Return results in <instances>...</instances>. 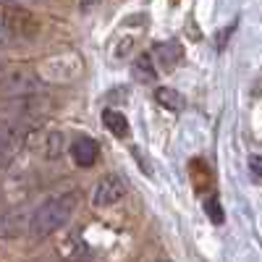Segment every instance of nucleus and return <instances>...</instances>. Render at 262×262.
I'll use <instances>...</instances> for the list:
<instances>
[{
  "label": "nucleus",
  "mask_w": 262,
  "mask_h": 262,
  "mask_svg": "<svg viewBox=\"0 0 262 262\" xmlns=\"http://www.w3.org/2000/svg\"><path fill=\"white\" fill-rule=\"evenodd\" d=\"M152 55H155V60L163 66L165 71H170L173 66H176V63L181 60L184 50H181L179 42H163V45H158V48H155V53H152Z\"/></svg>",
  "instance_id": "8"
},
{
  "label": "nucleus",
  "mask_w": 262,
  "mask_h": 262,
  "mask_svg": "<svg viewBox=\"0 0 262 262\" xmlns=\"http://www.w3.org/2000/svg\"><path fill=\"white\" fill-rule=\"evenodd\" d=\"M0 24L13 37L16 45L21 42H32L39 34V18L18 3H0Z\"/></svg>",
  "instance_id": "3"
},
{
  "label": "nucleus",
  "mask_w": 262,
  "mask_h": 262,
  "mask_svg": "<svg viewBox=\"0 0 262 262\" xmlns=\"http://www.w3.org/2000/svg\"><path fill=\"white\" fill-rule=\"evenodd\" d=\"M102 123H105V128L111 131L113 137H118V139H123V137L128 134V121H126V116H123L121 111H105V113H102Z\"/></svg>",
  "instance_id": "11"
},
{
  "label": "nucleus",
  "mask_w": 262,
  "mask_h": 262,
  "mask_svg": "<svg viewBox=\"0 0 262 262\" xmlns=\"http://www.w3.org/2000/svg\"><path fill=\"white\" fill-rule=\"evenodd\" d=\"M60 252L69 262H86V257H90V247H86L79 236H71L69 242L60 247Z\"/></svg>",
  "instance_id": "12"
},
{
  "label": "nucleus",
  "mask_w": 262,
  "mask_h": 262,
  "mask_svg": "<svg viewBox=\"0 0 262 262\" xmlns=\"http://www.w3.org/2000/svg\"><path fill=\"white\" fill-rule=\"evenodd\" d=\"M16 142H18V131L8 121H3L0 123V155H8V152L16 147Z\"/></svg>",
  "instance_id": "14"
},
{
  "label": "nucleus",
  "mask_w": 262,
  "mask_h": 262,
  "mask_svg": "<svg viewBox=\"0 0 262 262\" xmlns=\"http://www.w3.org/2000/svg\"><path fill=\"white\" fill-rule=\"evenodd\" d=\"M39 90H42V79L29 66H21V63L0 66V95L16 100V97L39 95Z\"/></svg>",
  "instance_id": "2"
},
{
  "label": "nucleus",
  "mask_w": 262,
  "mask_h": 262,
  "mask_svg": "<svg viewBox=\"0 0 262 262\" xmlns=\"http://www.w3.org/2000/svg\"><path fill=\"white\" fill-rule=\"evenodd\" d=\"M205 212L210 215V221H212L215 226L223 223V207H221V202H217V196H215L212 191L205 196Z\"/></svg>",
  "instance_id": "15"
},
{
  "label": "nucleus",
  "mask_w": 262,
  "mask_h": 262,
  "mask_svg": "<svg viewBox=\"0 0 262 262\" xmlns=\"http://www.w3.org/2000/svg\"><path fill=\"white\" fill-rule=\"evenodd\" d=\"M155 262H170V259H155Z\"/></svg>",
  "instance_id": "20"
},
{
  "label": "nucleus",
  "mask_w": 262,
  "mask_h": 262,
  "mask_svg": "<svg viewBox=\"0 0 262 262\" xmlns=\"http://www.w3.org/2000/svg\"><path fill=\"white\" fill-rule=\"evenodd\" d=\"M155 100L165 107V111H170V113H179V111L186 107V97L179 90H170V86H158V90H155Z\"/></svg>",
  "instance_id": "9"
},
{
  "label": "nucleus",
  "mask_w": 262,
  "mask_h": 262,
  "mask_svg": "<svg viewBox=\"0 0 262 262\" xmlns=\"http://www.w3.org/2000/svg\"><path fill=\"white\" fill-rule=\"evenodd\" d=\"M71 158H74L76 165L90 168V165H95L97 158H100V147H97V142H95L92 137H76L74 144H71Z\"/></svg>",
  "instance_id": "6"
},
{
  "label": "nucleus",
  "mask_w": 262,
  "mask_h": 262,
  "mask_svg": "<svg viewBox=\"0 0 262 262\" xmlns=\"http://www.w3.org/2000/svg\"><path fill=\"white\" fill-rule=\"evenodd\" d=\"M11 45H16L13 37L6 32V27H3V24H0V48H11Z\"/></svg>",
  "instance_id": "18"
},
{
  "label": "nucleus",
  "mask_w": 262,
  "mask_h": 262,
  "mask_svg": "<svg viewBox=\"0 0 262 262\" xmlns=\"http://www.w3.org/2000/svg\"><path fill=\"white\" fill-rule=\"evenodd\" d=\"M76 205H79V200H76L74 191H60V194L50 196L48 202H42V205L32 212L29 233H32L34 238H45V236L60 231L66 223L71 221Z\"/></svg>",
  "instance_id": "1"
},
{
  "label": "nucleus",
  "mask_w": 262,
  "mask_h": 262,
  "mask_svg": "<svg viewBox=\"0 0 262 262\" xmlns=\"http://www.w3.org/2000/svg\"><path fill=\"white\" fill-rule=\"evenodd\" d=\"M249 170L254 173V179H262V155H252L249 158Z\"/></svg>",
  "instance_id": "17"
},
{
  "label": "nucleus",
  "mask_w": 262,
  "mask_h": 262,
  "mask_svg": "<svg viewBox=\"0 0 262 262\" xmlns=\"http://www.w3.org/2000/svg\"><path fill=\"white\" fill-rule=\"evenodd\" d=\"M100 0H81V8H92V6H97Z\"/></svg>",
  "instance_id": "19"
},
{
  "label": "nucleus",
  "mask_w": 262,
  "mask_h": 262,
  "mask_svg": "<svg viewBox=\"0 0 262 262\" xmlns=\"http://www.w3.org/2000/svg\"><path fill=\"white\" fill-rule=\"evenodd\" d=\"M37 74L48 84H66V81H74L81 74V60L74 53L55 55V58H48L45 63H42L37 69Z\"/></svg>",
  "instance_id": "4"
},
{
  "label": "nucleus",
  "mask_w": 262,
  "mask_h": 262,
  "mask_svg": "<svg viewBox=\"0 0 262 262\" xmlns=\"http://www.w3.org/2000/svg\"><path fill=\"white\" fill-rule=\"evenodd\" d=\"M158 76V63L152 53H142L134 63V79L137 81H152Z\"/></svg>",
  "instance_id": "10"
},
{
  "label": "nucleus",
  "mask_w": 262,
  "mask_h": 262,
  "mask_svg": "<svg viewBox=\"0 0 262 262\" xmlns=\"http://www.w3.org/2000/svg\"><path fill=\"white\" fill-rule=\"evenodd\" d=\"M42 152H45L48 160H58L63 155V134L60 131H48L45 144H42Z\"/></svg>",
  "instance_id": "13"
},
{
  "label": "nucleus",
  "mask_w": 262,
  "mask_h": 262,
  "mask_svg": "<svg viewBox=\"0 0 262 262\" xmlns=\"http://www.w3.org/2000/svg\"><path fill=\"white\" fill-rule=\"evenodd\" d=\"M123 194H126L123 179L116 176V173H107V176H102L92 189V205L95 207H111V205L123 200Z\"/></svg>",
  "instance_id": "5"
},
{
  "label": "nucleus",
  "mask_w": 262,
  "mask_h": 262,
  "mask_svg": "<svg viewBox=\"0 0 262 262\" xmlns=\"http://www.w3.org/2000/svg\"><path fill=\"white\" fill-rule=\"evenodd\" d=\"M131 50H134V37H123L116 42V48H113V58L116 60H126L131 55Z\"/></svg>",
  "instance_id": "16"
},
{
  "label": "nucleus",
  "mask_w": 262,
  "mask_h": 262,
  "mask_svg": "<svg viewBox=\"0 0 262 262\" xmlns=\"http://www.w3.org/2000/svg\"><path fill=\"white\" fill-rule=\"evenodd\" d=\"M29 221H32V215L27 217L24 210H11L6 212L3 217H0V236L3 238H16L21 231H29Z\"/></svg>",
  "instance_id": "7"
}]
</instances>
